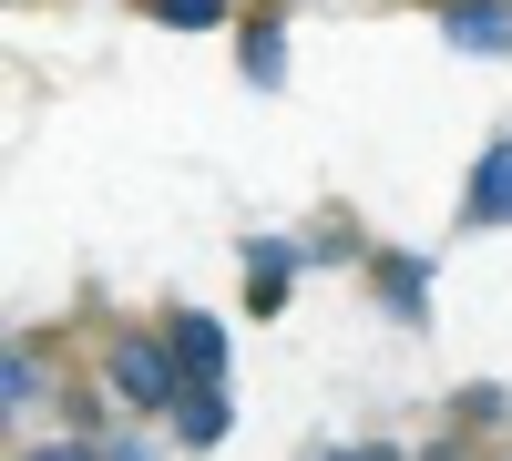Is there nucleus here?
I'll return each mask as SVG.
<instances>
[{"label":"nucleus","instance_id":"obj_1","mask_svg":"<svg viewBox=\"0 0 512 461\" xmlns=\"http://www.w3.org/2000/svg\"><path fill=\"white\" fill-rule=\"evenodd\" d=\"M113 390L134 400V410H175L195 380H185V359L175 339H113Z\"/></svg>","mask_w":512,"mask_h":461},{"label":"nucleus","instance_id":"obj_2","mask_svg":"<svg viewBox=\"0 0 512 461\" xmlns=\"http://www.w3.org/2000/svg\"><path fill=\"white\" fill-rule=\"evenodd\" d=\"M461 216H472V226H512V134L472 164V195H461Z\"/></svg>","mask_w":512,"mask_h":461},{"label":"nucleus","instance_id":"obj_3","mask_svg":"<svg viewBox=\"0 0 512 461\" xmlns=\"http://www.w3.org/2000/svg\"><path fill=\"white\" fill-rule=\"evenodd\" d=\"M164 339H175V359H185V380H226V328L205 318V308H185L175 328H164Z\"/></svg>","mask_w":512,"mask_h":461},{"label":"nucleus","instance_id":"obj_4","mask_svg":"<svg viewBox=\"0 0 512 461\" xmlns=\"http://www.w3.org/2000/svg\"><path fill=\"white\" fill-rule=\"evenodd\" d=\"M441 31L461 41V52H512V11H502V0H451Z\"/></svg>","mask_w":512,"mask_h":461},{"label":"nucleus","instance_id":"obj_5","mask_svg":"<svg viewBox=\"0 0 512 461\" xmlns=\"http://www.w3.org/2000/svg\"><path fill=\"white\" fill-rule=\"evenodd\" d=\"M175 421H185V441H226V390H216V380H195V390L175 400Z\"/></svg>","mask_w":512,"mask_h":461},{"label":"nucleus","instance_id":"obj_6","mask_svg":"<svg viewBox=\"0 0 512 461\" xmlns=\"http://www.w3.org/2000/svg\"><path fill=\"white\" fill-rule=\"evenodd\" d=\"M287 267H297V246H277V236H267V246H246V277H256V308H277V298H287Z\"/></svg>","mask_w":512,"mask_h":461},{"label":"nucleus","instance_id":"obj_7","mask_svg":"<svg viewBox=\"0 0 512 461\" xmlns=\"http://www.w3.org/2000/svg\"><path fill=\"white\" fill-rule=\"evenodd\" d=\"M379 287H390V308H400V318L431 308V267H420V257H390V267H379Z\"/></svg>","mask_w":512,"mask_h":461},{"label":"nucleus","instance_id":"obj_8","mask_svg":"<svg viewBox=\"0 0 512 461\" xmlns=\"http://www.w3.org/2000/svg\"><path fill=\"white\" fill-rule=\"evenodd\" d=\"M246 72H256V82L287 72V31H277V21H246Z\"/></svg>","mask_w":512,"mask_h":461},{"label":"nucleus","instance_id":"obj_9","mask_svg":"<svg viewBox=\"0 0 512 461\" xmlns=\"http://www.w3.org/2000/svg\"><path fill=\"white\" fill-rule=\"evenodd\" d=\"M154 21H164V31H216L226 0H154Z\"/></svg>","mask_w":512,"mask_h":461},{"label":"nucleus","instance_id":"obj_10","mask_svg":"<svg viewBox=\"0 0 512 461\" xmlns=\"http://www.w3.org/2000/svg\"><path fill=\"white\" fill-rule=\"evenodd\" d=\"M31 461H93V451H82V441H52V451H31Z\"/></svg>","mask_w":512,"mask_h":461}]
</instances>
